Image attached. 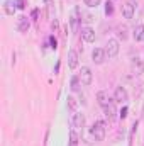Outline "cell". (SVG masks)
Returning a JSON list of instances; mask_svg holds the SVG:
<instances>
[{"label":"cell","mask_w":144,"mask_h":146,"mask_svg":"<svg viewBox=\"0 0 144 146\" xmlns=\"http://www.w3.org/2000/svg\"><path fill=\"white\" fill-rule=\"evenodd\" d=\"M90 134L93 136V141H104L105 139V122H102V121L93 122Z\"/></svg>","instance_id":"6da1fadb"},{"label":"cell","mask_w":144,"mask_h":146,"mask_svg":"<svg viewBox=\"0 0 144 146\" xmlns=\"http://www.w3.org/2000/svg\"><path fill=\"white\" fill-rule=\"evenodd\" d=\"M119 49H120L119 39H108L107 44H105V54H107L108 58H115L119 54Z\"/></svg>","instance_id":"7a4b0ae2"},{"label":"cell","mask_w":144,"mask_h":146,"mask_svg":"<svg viewBox=\"0 0 144 146\" xmlns=\"http://www.w3.org/2000/svg\"><path fill=\"white\" fill-rule=\"evenodd\" d=\"M136 2L134 0H127L124 5H122V15H124V19H132L134 17V14H136Z\"/></svg>","instance_id":"3957f363"},{"label":"cell","mask_w":144,"mask_h":146,"mask_svg":"<svg viewBox=\"0 0 144 146\" xmlns=\"http://www.w3.org/2000/svg\"><path fill=\"white\" fill-rule=\"evenodd\" d=\"M97 102H98V106L104 109V107H107V106H110V104H114L115 100L108 95L107 90H100V92L97 94Z\"/></svg>","instance_id":"277c9868"},{"label":"cell","mask_w":144,"mask_h":146,"mask_svg":"<svg viewBox=\"0 0 144 146\" xmlns=\"http://www.w3.org/2000/svg\"><path fill=\"white\" fill-rule=\"evenodd\" d=\"M80 80H81V83L83 85H92V82H93V73H92V70L88 68V66H81V70H80Z\"/></svg>","instance_id":"5b68a950"},{"label":"cell","mask_w":144,"mask_h":146,"mask_svg":"<svg viewBox=\"0 0 144 146\" xmlns=\"http://www.w3.org/2000/svg\"><path fill=\"white\" fill-rule=\"evenodd\" d=\"M127 99H129L127 90H126L124 87H117L115 92H114V100L119 102V104H124V102H127Z\"/></svg>","instance_id":"8992f818"},{"label":"cell","mask_w":144,"mask_h":146,"mask_svg":"<svg viewBox=\"0 0 144 146\" xmlns=\"http://www.w3.org/2000/svg\"><path fill=\"white\" fill-rule=\"evenodd\" d=\"M105 49H102V48H95L93 51H92V61L93 63H97V65H102L104 61H105Z\"/></svg>","instance_id":"52a82bcc"},{"label":"cell","mask_w":144,"mask_h":146,"mask_svg":"<svg viewBox=\"0 0 144 146\" xmlns=\"http://www.w3.org/2000/svg\"><path fill=\"white\" fill-rule=\"evenodd\" d=\"M131 68H132V72L136 73V75H141V73H144V61L141 58H132Z\"/></svg>","instance_id":"ba28073f"},{"label":"cell","mask_w":144,"mask_h":146,"mask_svg":"<svg viewBox=\"0 0 144 146\" xmlns=\"http://www.w3.org/2000/svg\"><path fill=\"white\" fill-rule=\"evenodd\" d=\"M81 39L85 41V42H93L95 41V31L92 29V27H83L81 29Z\"/></svg>","instance_id":"9c48e42d"},{"label":"cell","mask_w":144,"mask_h":146,"mask_svg":"<svg viewBox=\"0 0 144 146\" xmlns=\"http://www.w3.org/2000/svg\"><path fill=\"white\" fill-rule=\"evenodd\" d=\"M71 122H73V127H76V129H83V127H85V115L80 114V112L73 114Z\"/></svg>","instance_id":"30bf717a"},{"label":"cell","mask_w":144,"mask_h":146,"mask_svg":"<svg viewBox=\"0 0 144 146\" xmlns=\"http://www.w3.org/2000/svg\"><path fill=\"white\" fill-rule=\"evenodd\" d=\"M104 115L108 119V122L115 121V117H117V109H115V104H110V106H107V107H104Z\"/></svg>","instance_id":"8fae6325"},{"label":"cell","mask_w":144,"mask_h":146,"mask_svg":"<svg viewBox=\"0 0 144 146\" xmlns=\"http://www.w3.org/2000/svg\"><path fill=\"white\" fill-rule=\"evenodd\" d=\"M68 66H70L71 70H75V68L78 66V53L73 51V49L68 51Z\"/></svg>","instance_id":"7c38bea8"},{"label":"cell","mask_w":144,"mask_h":146,"mask_svg":"<svg viewBox=\"0 0 144 146\" xmlns=\"http://www.w3.org/2000/svg\"><path fill=\"white\" fill-rule=\"evenodd\" d=\"M115 34H117V39H119V41H126V39L129 37V29H127V26H117Z\"/></svg>","instance_id":"4fadbf2b"},{"label":"cell","mask_w":144,"mask_h":146,"mask_svg":"<svg viewBox=\"0 0 144 146\" xmlns=\"http://www.w3.org/2000/svg\"><path fill=\"white\" fill-rule=\"evenodd\" d=\"M29 27H31L29 19H27V17H20V19H19V26H17V29H19L20 33H27Z\"/></svg>","instance_id":"5bb4252c"},{"label":"cell","mask_w":144,"mask_h":146,"mask_svg":"<svg viewBox=\"0 0 144 146\" xmlns=\"http://www.w3.org/2000/svg\"><path fill=\"white\" fill-rule=\"evenodd\" d=\"M66 107H68V110H71V112H76V109H78V100H76L73 95H68V99H66Z\"/></svg>","instance_id":"9a60e30c"},{"label":"cell","mask_w":144,"mask_h":146,"mask_svg":"<svg viewBox=\"0 0 144 146\" xmlns=\"http://www.w3.org/2000/svg\"><path fill=\"white\" fill-rule=\"evenodd\" d=\"M81 80H80V76H73L71 78V92H80V88H81Z\"/></svg>","instance_id":"2e32d148"},{"label":"cell","mask_w":144,"mask_h":146,"mask_svg":"<svg viewBox=\"0 0 144 146\" xmlns=\"http://www.w3.org/2000/svg\"><path fill=\"white\" fill-rule=\"evenodd\" d=\"M134 41H143L144 39V26H137L136 29H134Z\"/></svg>","instance_id":"e0dca14e"},{"label":"cell","mask_w":144,"mask_h":146,"mask_svg":"<svg viewBox=\"0 0 144 146\" xmlns=\"http://www.w3.org/2000/svg\"><path fill=\"white\" fill-rule=\"evenodd\" d=\"M14 3H15V2H10V0H7V2L3 3V10H5L9 15H14V12H15V7H14Z\"/></svg>","instance_id":"ac0fdd59"},{"label":"cell","mask_w":144,"mask_h":146,"mask_svg":"<svg viewBox=\"0 0 144 146\" xmlns=\"http://www.w3.org/2000/svg\"><path fill=\"white\" fill-rule=\"evenodd\" d=\"M83 2H85V5H87V7H90V9H93V7H95V9H97V7L100 5V2H102V0H83Z\"/></svg>","instance_id":"d6986e66"},{"label":"cell","mask_w":144,"mask_h":146,"mask_svg":"<svg viewBox=\"0 0 144 146\" xmlns=\"http://www.w3.org/2000/svg\"><path fill=\"white\" fill-rule=\"evenodd\" d=\"M78 145V136H76V133L71 131L70 133V146H76Z\"/></svg>","instance_id":"ffe728a7"},{"label":"cell","mask_w":144,"mask_h":146,"mask_svg":"<svg viewBox=\"0 0 144 146\" xmlns=\"http://www.w3.org/2000/svg\"><path fill=\"white\" fill-rule=\"evenodd\" d=\"M49 44H51V46H49L51 49H56V48H58V41H56V37L54 36L49 37Z\"/></svg>","instance_id":"44dd1931"},{"label":"cell","mask_w":144,"mask_h":146,"mask_svg":"<svg viewBox=\"0 0 144 146\" xmlns=\"http://www.w3.org/2000/svg\"><path fill=\"white\" fill-rule=\"evenodd\" d=\"M112 12H114V5H112V2H107V3H105V14L110 15Z\"/></svg>","instance_id":"7402d4cb"},{"label":"cell","mask_w":144,"mask_h":146,"mask_svg":"<svg viewBox=\"0 0 144 146\" xmlns=\"http://www.w3.org/2000/svg\"><path fill=\"white\" fill-rule=\"evenodd\" d=\"M15 5H17V9H26V0H15Z\"/></svg>","instance_id":"603a6c76"},{"label":"cell","mask_w":144,"mask_h":146,"mask_svg":"<svg viewBox=\"0 0 144 146\" xmlns=\"http://www.w3.org/2000/svg\"><path fill=\"white\" fill-rule=\"evenodd\" d=\"M42 2H44L46 5H53V3H54V0H42Z\"/></svg>","instance_id":"cb8c5ba5"},{"label":"cell","mask_w":144,"mask_h":146,"mask_svg":"<svg viewBox=\"0 0 144 146\" xmlns=\"http://www.w3.org/2000/svg\"><path fill=\"white\" fill-rule=\"evenodd\" d=\"M126 115H127V109H124V110H122V112H120V117H122V119H124Z\"/></svg>","instance_id":"d4e9b609"}]
</instances>
